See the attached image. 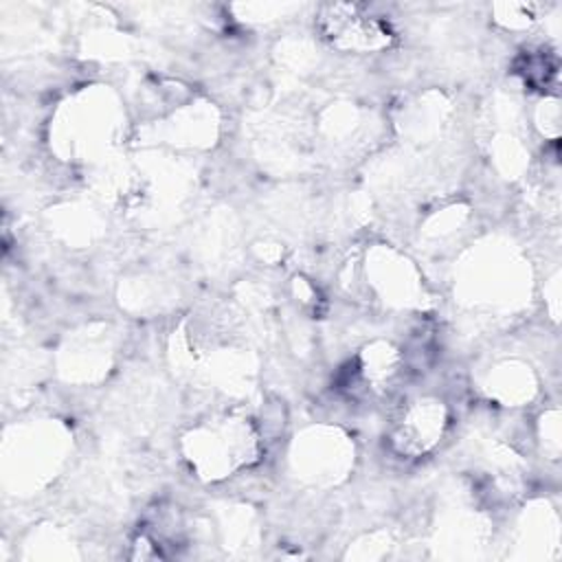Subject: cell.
<instances>
[{
  "label": "cell",
  "instance_id": "1",
  "mask_svg": "<svg viewBox=\"0 0 562 562\" xmlns=\"http://www.w3.org/2000/svg\"><path fill=\"white\" fill-rule=\"evenodd\" d=\"M325 37L340 50L369 53L382 50L391 44L393 33L389 24L378 18L362 15L356 4H331L321 15Z\"/></svg>",
  "mask_w": 562,
  "mask_h": 562
},
{
  "label": "cell",
  "instance_id": "2",
  "mask_svg": "<svg viewBox=\"0 0 562 562\" xmlns=\"http://www.w3.org/2000/svg\"><path fill=\"white\" fill-rule=\"evenodd\" d=\"M446 428L443 404L430 397L408 402L393 428V443L402 454H424L441 439Z\"/></svg>",
  "mask_w": 562,
  "mask_h": 562
}]
</instances>
